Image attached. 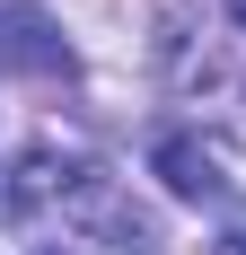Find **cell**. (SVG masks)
I'll use <instances>...</instances> for the list:
<instances>
[{"label":"cell","mask_w":246,"mask_h":255,"mask_svg":"<svg viewBox=\"0 0 246 255\" xmlns=\"http://www.w3.org/2000/svg\"><path fill=\"white\" fill-rule=\"evenodd\" d=\"M158 176H167L176 194H211V185H220V176H211V158H202L194 141H158Z\"/></svg>","instance_id":"6da1fadb"},{"label":"cell","mask_w":246,"mask_h":255,"mask_svg":"<svg viewBox=\"0 0 246 255\" xmlns=\"http://www.w3.org/2000/svg\"><path fill=\"white\" fill-rule=\"evenodd\" d=\"M220 255H246V229H229V238H220Z\"/></svg>","instance_id":"7a4b0ae2"},{"label":"cell","mask_w":246,"mask_h":255,"mask_svg":"<svg viewBox=\"0 0 246 255\" xmlns=\"http://www.w3.org/2000/svg\"><path fill=\"white\" fill-rule=\"evenodd\" d=\"M229 18H238V26H246V0H229Z\"/></svg>","instance_id":"3957f363"},{"label":"cell","mask_w":246,"mask_h":255,"mask_svg":"<svg viewBox=\"0 0 246 255\" xmlns=\"http://www.w3.org/2000/svg\"><path fill=\"white\" fill-rule=\"evenodd\" d=\"M35 255H53V247H35Z\"/></svg>","instance_id":"277c9868"}]
</instances>
